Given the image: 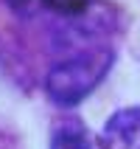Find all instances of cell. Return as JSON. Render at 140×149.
<instances>
[{
    "label": "cell",
    "instance_id": "cell-3",
    "mask_svg": "<svg viewBox=\"0 0 140 149\" xmlns=\"http://www.w3.org/2000/svg\"><path fill=\"white\" fill-rule=\"evenodd\" d=\"M50 149H101V146L81 127H59L50 138Z\"/></svg>",
    "mask_w": 140,
    "mask_h": 149
},
{
    "label": "cell",
    "instance_id": "cell-4",
    "mask_svg": "<svg viewBox=\"0 0 140 149\" xmlns=\"http://www.w3.org/2000/svg\"><path fill=\"white\" fill-rule=\"evenodd\" d=\"M42 3H45L50 11H56V14L76 17V14H81L84 8H87V3H90V0H42Z\"/></svg>",
    "mask_w": 140,
    "mask_h": 149
},
{
    "label": "cell",
    "instance_id": "cell-2",
    "mask_svg": "<svg viewBox=\"0 0 140 149\" xmlns=\"http://www.w3.org/2000/svg\"><path fill=\"white\" fill-rule=\"evenodd\" d=\"M98 146L101 149H140V107L118 110L104 124Z\"/></svg>",
    "mask_w": 140,
    "mask_h": 149
},
{
    "label": "cell",
    "instance_id": "cell-1",
    "mask_svg": "<svg viewBox=\"0 0 140 149\" xmlns=\"http://www.w3.org/2000/svg\"><path fill=\"white\" fill-rule=\"evenodd\" d=\"M112 54L109 51H90L79 54L73 59H65L48 70L45 76V90L56 104L62 107H76L81 99H87L101 79L109 73Z\"/></svg>",
    "mask_w": 140,
    "mask_h": 149
}]
</instances>
